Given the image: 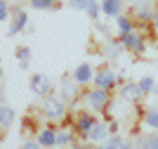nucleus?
<instances>
[{
	"mask_svg": "<svg viewBox=\"0 0 158 149\" xmlns=\"http://www.w3.org/2000/svg\"><path fill=\"white\" fill-rule=\"evenodd\" d=\"M139 149H158V133L156 135H149L139 142Z\"/></svg>",
	"mask_w": 158,
	"mask_h": 149,
	"instance_id": "obj_20",
	"label": "nucleus"
},
{
	"mask_svg": "<svg viewBox=\"0 0 158 149\" xmlns=\"http://www.w3.org/2000/svg\"><path fill=\"white\" fill-rule=\"evenodd\" d=\"M139 88H142V92H144V95L153 92V88H156V78H153V76H142V81H139Z\"/></svg>",
	"mask_w": 158,
	"mask_h": 149,
	"instance_id": "obj_17",
	"label": "nucleus"
},
{
	"mask_svg": "<svg viewBox=\"0 0 158 149\" xmlns=\"http://www.w3.org/2000/svg\"><path fill=\"white\" fill-rule=\"evenodd\" d=\"M14 109L12 107H7V104H0V128H10L14 123Z\"/></svg>",
	"mask_w": 158,
	"mask_h": 149,
	"instance_id": "obj_12",
	"label": "nucleus"
},
{
	"mask_svg": "<svg viewBox=\"0 0 158 149\" xmlns=\"http://www.w3.org/2000/svg\"><path fill=\"white\" fill-rule=\"evenodd\" d=\"M69 142H73V135H71V133H66V130L57 133V144H69Z\"/></svg>",
	"mask_w": 158,
	"mask_h": 149,
	"instance_id": "obj_25",
	"label": "nucleus"
},
{
	"mask_svg": "<svg viewBox=\"0 0 158 149\" xmlns=\"http://www.w3.org/2000/svg\"><path fill=\"white\" fill-rule=\"evenodd\" d=\"M144 121H146V125H151L153 130H158V109H149Z\"/></svg>",
	"mask_w": 158,
	"mask_h": 149,
	"instance_id": "obj_21",
	"label": "nucleus"
},
{
	"mask_svg": "<svg viewBox=\"0 0 158 149\" xmlns=\"http://www.w3.org/2000/svg\"><path fill=\"white\" fill-rule=\"evenodd\" d=\"M120 47H123V43H113V40H109V43H106V47H104V55L106 57H111V59H116L120 55Z\"/></svg>",
	"mask_w": 158,
	"mask_h": 149,
	"instance_id": "obj_18",
	"label": "nucleus"
},
{
	"mask_svg": "<svg viewBox=\"0 0 158 149\" xmlns=\"http://www.w3.org/2000/svg\"><path fill=\"white\" fill-rule=\"evenodd\" d=\"M87 140H90V142H104L106 137H109V128H106L104 123H94L92 128L87 130Z\"/></svg>",
	"mask_w": 158,
	"mask_h": 149,
	"instance_id": "obj_9",
	"label": "nucleus"
},
{
	"mask_svg": "<svg viewBox=\"0 0 158 149\" xmlns=\"http://www.w3.org/2000/svg\"><path fill=\"white\" fill-rule=\"evenodd\" d=\"M156 28H158V19H156Z\"/></svg>",
	"mask_w": 158,
	"mask_h": 149,
	"instance_id": "obj_32",
	"label": "nucleus"
},
{
	"mask_svg": "<svg viewBox=\"0 0 158 149\" xmlns=\"http://www.w3.org/2000/svg\"><path fill=\"white\" fill-rule=\"evenodd\" d=\"M123 47L130 52H135V55H142V52L146 50V43L142 36H137V33H125L123 36Z\"/></svg>",
	"mask_w": 158,
	"mask_h": 149,
	"instance_id": "obj_3",
	"label": "nucleus"
},
{
	"mask_svg": "<svg viewBox=\"0 0 158 149\" xmlns=\"http://www.w3.org/2000/svg\"><path fill=\"white\" fill-rule=\"evenodd\" d=\"M123 2H139V0H123Z\"/></svg>",
	"mask_w": 158,
	"mask_h": 149,
	"instance_id": "obj_30",
	"label": "nucleus"
},
{
	"mask_svg": "<svg viewBox=\"0 0 158 149\" xmlns=\"http://www.w3.org/2000/svg\"><path fill=\"white\" fill-rule=\"evenodd\" d=\"M102 149H132V144H127L123 137H118V135H113V137H109L104 142V147Z\"/></svg>",
	"mask_w": 158,
	"mask_h": 149,
	"instance_id": "obj_16",
	"label": "nucleus"
},
{
	"mask_svg": "<svg viewBox=\"0 0 158 149\" xmlns=\"http://www.w3.org/2000/svg\"><path fill=\"white\" fill-rule=\"evenodd\" d=\"M132 28H135L132 19H127V17H120V14H118V31L125 36V33H132Z\"/></svg>",
	"mask_w": 158,
	"mask_h": 149,
	"instance_id": "obj_19",
	"label": "nucleus"
},
{
	"mask_svg": "<svg viewBox=\"0 0 158 149\" xmlns=\"http://www.w3.org/2000/svg\"><path fill=\"white\" fill-rule=\"evenodd\" d=\"M97 123L90 114H78V118H76V128H78V133H83V135H87V130L92 128V125Z\"/></svg>",
	"mask_w": 158,
	"mask_h": 149,
	"instance_id": "obj_13",
	"label": "nucleus"
},
{
	"mask_svg": "<svg viewBox=\"0 0 158 149\" xmlns=\"http://www.w3.org/2000/svg\"><path fill=\"white\" fill-rule=\"evenodd\" d=\"M10 17V10H7V2L5 0H0V21H5Z\"/></svg>",
	"mask_w": 158,
	"mask_h": 149,
	"instance_id": "obj_27",
	"label": "nucleus"
},
{
	"mask_svg": "<svg viewBox=\"0 0 158 149\" xmlns=\"http://www.w3.org/2000/svg\"><path fill=\"white\" fill-rule=\"evenodd\" d=\"M0 78H2V69H0Z\"/></svg>",
	"mask_w": 158,
	"mask_h": 149,
	"instance_id": "obj_31",
	"label": "nucleus"
},
{
	"mask_svg": "<svg viewBox=\"0 0 158 149\" xmlns=\"http://www.w3.org/2000/svg\"><path fill=\"white\" fill-rule=\"evenodd\" d=\"M99 5H102V12L106 17H118L123 10V0H102Z\"/></svg>",
	"mask_w": 158,
	"mask_h": 149,
	"instance_id": "obj_11",
	"label": "nucleus"
},
{
	"mask_svg": "<svg viewBox=\"0 0 158 149\" xmlns=\"http://www.w3.org/2000/svg\"><path fill=\"white\" fill-rule=\"evenodd\" d=\"M31 90L40 97H47L50 95V78L45 73H33L31 76Z\"/></svg>",
	"mask_w": 158,
	"mask_h": 149,
	"instance_id": "obj_4",
	"label": "nucleus"
},
{
	"mask_svg": "<svg viewBox=\"0 0 158 149\" xmlns=\"http://www.w3.org/2000/svg\"><path fill=\"white\" fill-rule=\"evenodd\" d=\"M97 28H99L102 33H106V36H109V26H104V24H97Z\"/></svg>",
	"mask_w": 158,
	"mask_h": 149,
	"instance_id": "obj_29",
	"label": "nucleus"
},
{
	"mask_svg": "<svg viewBox=\"0 0 158 149\" xmlns=\"http://www.w3.org/2000/svg\"><path fill=\"white\" fill-rule=\"evenodd\" d=\"M40 147H43L40 142H26V144H24L21 149H40Z\"/></svg>",
	"mask_w": 158,
	"mask_h": 149,
	"instance_id": "obj_28",
	"label": "nucleus"
},
{
	"mask_svg": "<svg viewBox=\"0 0 158 149\" xmlns=\"http://www.w3.org/2000/svg\"><path fill=\"white\" fill-rule=\"evenodd\" d=\"M135 12H137V17H139L142 21H156V19H158V17H156V10H153L151 2H139Z\"/></svg>",
	"mask_w": 158,
	"mask_h": 149,
	"instance_id": "obj_10",
	"label": "nucleus"
},
{
	"mask_svg": "<svg viewBox=\"0 0 158 149\" xmlns=\"http://www.w3.org/2000/svg\"><path fill=\"white\" fill-rule=\"evenodd\" d=\"M66 114V107L59 97H45V116L50 121H59Z\"/></svg>",
	"mask_w": 158,
	"mask_h": 149,
	"instance_id": "obj_1",
	"label": "nucleus"
},
{
	"mask_svg": "<svg viewBox=\"0 0 158 149\" xmlns=\"http://www.w3.org/2000/svg\"><path fill=\"white\" fill-rule=\"evenodd\" d=\"M17 57H19L21 62H28V59H31V47H17Z\"/></svg>",
	"mask_w": 158,
	"mask_h": 149,
	"instance_id": "obj_26",
	"label": "nucleus"
},
{
	"mask_svg": "<svg viewBox=\"0 0 158 149\" xmlns=\"http://www.w3.org/2000/svg\"><path fill=\"white\" fill-rule=\"evenodd\" d=\"M38 142L43 144V147H54V144H57V133H54L52 128H45V130H40V135H38Z\"/></svg>",
	"mask_w": 158,
	"mask_h": 149,
	"instance_id": "obj_15",
	"label": "nucleus"
},
{
	"mask_svg": "<svg viewBox=\"0 0 158 149\" xmlns=\"http://www.w3.org/2000/svg\"><path fill=\"white\" fill-rule=\"evenodd\" d=\"M87 104H90L94 111L106 109V104H109V90H104V88H94V90L87 95Z\"/></svg>",
	"mask_w": 158,
	"mask_h": 149,
	"instance_id": "obj_2",
	"label": "nucleus"
},
{
	"mask_svg": "<svg viewBox=\"0 0 158 149\" xmlns=\"http://www.w3.org/2000/svg\"><path fill=\"white\" fill-rule=\"evenodd\" d=\"M142 95H144V92H142L139 83H125V85H123V90H120V97L125 99V102H137Z\"/></svg>",
	"mask_w": 158,
	"mask_h": 149,
	"instance_id": "obj_8",
	"label": "nucleus"
},
{
	"mask_svg": "<svg viewBox=\"0 0 158 149\" xmlns=\"http://www.w3.org/2000/svg\"><path fill=\"white\" fill-rule=\"evenodd\" d=\"M73 78H76L80 85H85V83H90V81H94V66L90 64V62L78 64V66H76V71H73Z\"/></svg>",
	"mask_w": 158,
	"mask_h": 149,
	"instance_id": "obj_6",
	"label": "nucleus"
},
{
	"mask_svg": "<svg viewBox=\"0 0 158 149\" xmlns=\"http://www.w3.org/2000/svg\"><path fill=\"white\" fill-rule=\"evenodd\" d=\"M116 73L113 71H109V69H104V71H99V73H94V81L92 83L97 85V88H104V90H111L113 85H116Z\"/></svg>",
	"mask_w": 158,
	"mask_h": 149,
	"instance_id": "obj_7",
	"label": "nucleus"
},
{
	"mask_svg": "<svg viewBox=\"0 0 158 149\" xmlns=\"http://www.w3.org/2000/svg\"><path fill=\"white\" fill-rule=\"evenodd\" d=\"M26 21H28L26 12H24V10H19V12H17V17H14V21H12V26H10V36H17L19 31H24Z\"/></svg>",
	"mask_w": 158,
	"mask_h": 149,
	"instance_id": "obj_14",
	"label": "nucleus"
},
{
	"mask_svg": "<svg viewBox=\"0 0 158 149\" xmlns=\"http://www.w3.org/2000/svg\"><path fill=\"white\" fill-rule=\"evenodd\" d=\"M71 10H78V12H85L87 7H90V0H66Z\"/></svg>",
	"mask_w": 158,
	"mask_h": 149,
	"instance_id": "obj_22",
	"label": "nucleus"
},
{
	"mask_svg": "<svg viewBox=\"0 0 158 149\" xmlns=\"http://www.w3.org/2000/svg\"><path fill=\"white\" fill-rule=\"evenodd\" d=\"M85 12L90 14V17H92L94 21H97V19H99V12H102V5H99L97 0H90V7H87Z\"/></svg>",
	"mask_w": 158,
	"mask_h": 149,
	"instance_id": "obj_24",
	"label": "nucleus"
},
{
	"mask_svg": "<svg viewBox=\"0 0 158 149\" xmlns=\"http://www.w3.org/2000/svg\"><path fill=\"white\" fill-rule=\"evenodd\" d=\"M31 7L33 10H52L54 0H31Z\"/></svg>",
	"mask_w": 158,
	"mask_h": 149,
	"instance_id": "obj_23",
	"label": "nucleus"
},
{
	"mask_svg": "<svg viewBox=\"0 0 158 149\" xmlns=\"http://www.w3.org/2000/svg\"><path fill=\"white\" fill-rule=\"evenodd\" d=\"M78 81L76 78H61L59 83V90H61V97L66 99V102H73V99L78 97Z\"/></svg>",
	"mask_w": 158,
	"mask_h": 149,
	"instance_id": "obj_5",
	"label": "nucleus"
}]
</instances>
